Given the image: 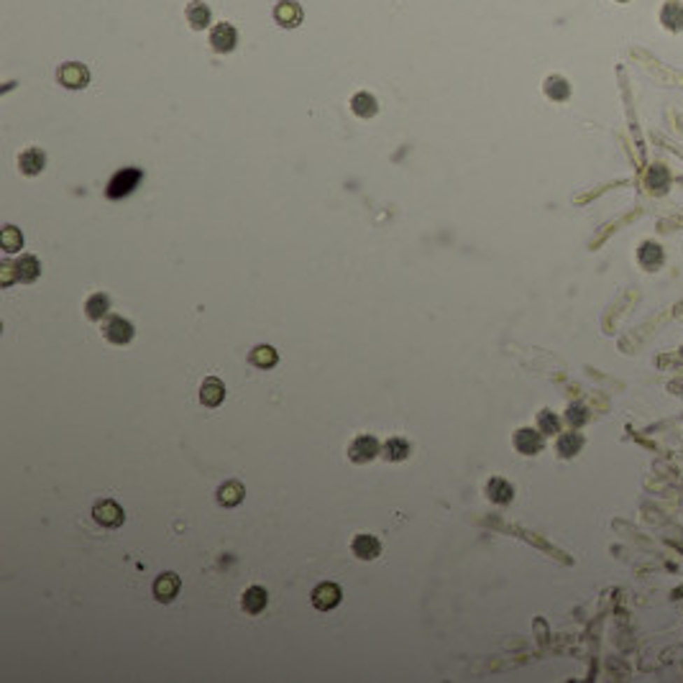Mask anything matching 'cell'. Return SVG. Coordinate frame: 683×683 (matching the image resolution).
<instances>
[{
	"label": "cell",
	"mask_w": 683,
	"mask_h": 683,
	"mask_svg": "<svg viewBox=\"0 0 683 683\" xmlns=\"http://www.w3.org/2000/svg\"><path fill=\"white\" fill-rule=\"evenodd\" d=\"M103 335L111 343L123 346V343H128L131 338H134V325H131L128 320L120 318V315H111V318L103 323Z\"/></svg>",
	"instance_id": "obj_8"
},
{
	"label": "cell",
	"mask_w": 683,
	"mask_h": 683,
	"mask_svg": "<svg viewBox=\"0 0 683 683\" xmlns=\"http://www.w3.org/2000/svg\"><path fill=\"white\" fill-rule=\"evenodd\" d=\"M0 244H3V251L6 253H15L23 246L21 230H15L13 225H6L3 233H0Z\"/></svg>",
	"instance_id": "obj_24"
},
{
	"label": "cell",
	"mask_w": 683,
	"mask_h": 683,
	"mask_svg": "<svg viewBox=\"0 0 683 683\" xmlns=\"http://www.w3.org/2000/svg\"><path fill=\"white\" fill-rule=\"evenodd\" d=\"M640 261H642L645 267H655L658 261H663V251L655 244H645L642 248H640Z\"/></svg>",
	"instance_id": "obj_26"
},
{
	"label": "cell",
	"mask_w": 683,
	"mask_h": 683,
	"mask_svg": "<svg viewBox=\"0 0 683 683\" xmlns=\"http://www.w3.org/2000/svg\"><path fill=\"white\" fill-rule=\"evenodd\" d=\"M537 425H540V432H548V435H553V432H558V417L553 415V412H540V417H537Z\"/></svg>",
	"instance_id": "obj_28"
},
{
	"label": "cell",
	"mask_w": 683,
	"mask_h": 683,
	"mask_svg": "<svg viewBox=\"0 0 683 683\" xmlns=\"http://www.w3.org/2000/svg\"><path fill=\"white\" fill-rule=\"evenodd\" d=\"M343 599V591L338 584H333V581H325V584H320V586L312 589V604H315V609H320V612H330V609H335L338 604H341Z\"/></svg>",
	"instance_id": "obj_4"
},
{
	"label": "cell",
	"mask_w": 683,
	"mask_h": 683,
	"mask_svg": "<svg viewBox=\"0 0 683 683\" xmlns=\"http://www.w3.org/2000/svg\"><path fill=\"white\" fill-rule=\"evenodd\" d=\"M92 517H95V522L97 525H103V528H120L123 520H126L123 507H120L118 502H113V499L97 502V505L92 507Z\"/></svg>",
	"instance_id": "obj_3"
},
{
	"label": "cell",
	"mask_w": 683,
	"mask_h": 683,
	"mask_svg": "<svg viewBox=\"0 0 683 683\" xmlns=\"http://www.w3.org/2000/svg\"><path fill=\"white\" fill-rule=\"evenodd\" d=\"M18 167H21V171L23 174H29V177L41 174L46 167V154L41 149H26L21 156H18Z\"/></svg>",
	"instance_id": "obj_14"
},
{
	"label": "cell",
	"mask_w": 683,
	"mask_h": 683,
	"mask_svg": "<svg viewBox=\"0 0 683 683\" xmlns=\"http://www.w3.org/2000/svg\"><path fill=\"white\" fill-rule=\"evenodd\" d=\"M409 443L404 438H392L384 443V458L386 460H404L409 456Z\"/></svg>",
	"instance_id": "obj_22"
},
{
	"label": "cell",
	"mask_w": 683,
	"mask_h": 683,
	"mask_svg": "<svg viewBox=\"0 0 683 683\" xmlns=\"http://www.w3.org/2000/svg\"><path fill=\"white\" fill-rule=\"evenodd\" d=\"M179 589H182V581H179L177 573H162L154 581V599L162 604H169L179 594Z\"/></svg>",
	"instance_id": "obj_9"
},
{
	"label": "cell",
	"mask_w": 683,
	"mask_h": 683,
	"mask_svg": "<svg viewBox=\"0 0 683 683\" xmlns=\"http://www.w3.org/2000/svg\"><path fill=\"white\" fill-rule=\"evenodd\" d=\"M85 312H87L90 320H103L108 312H111V297L103 295V292H95L90 295L87 302H85Z\"/></svg>",
	"instance_id": "obj_20"
},
{
	"label": "cell",
	"mask_w": 683,
	"mask_h": 683,
	"mask_svg": "<svg viewBox=\"0 0 683 683\" xmlns=\"http://www.w3.org/2000/svg\"><path fill=\"white\" fill-rule=\"evenodd\" d=\"M57 80L67 90H85L90 85V69L80 62H67L57 69Z\"/></svg>",
	"instance_id": "obj_2"
},
{
	"label": "cell",
	"mask_w": 683,
	"mask_h": 683,
	"mask_svg": "<svg viewBox=\"0 0 683 683\" xmlns=\"http://www.w3.org/2000/svg\"><path fill=\"white\" fill-rule=\"evenodd\" d=\"M351 111L356 113L358 118H374L379 105H376V97L369 95V92H356L351 97Z\"/></svg>",
	"instance_id": "obj_17"
},
{
	"label": "cell",
	"mask_w": 683,
	"mask_h": 683,
	"mask_svg": "<svg viewBox=\"0 0 683 683\" xmlns=\"http://www.w3.org/2000/svg\"><path fill=\"white\" fill-rule=\"evenodd\" d=\"M568 92H571V87H568V82H565L563 77L553 75L545 80V95H548L550 100H565Z\"/></svg>",
	"instance_id": "obj_23"
},
{
	"label": "cell",
	"mask_w": 683,
	"mask_h": 683,
	"mask_svg": "<svg viewBox=\"0 0 683 683\" xmlns=\"http://www.w3.org/2000/svg\"><path fill=\"white\" fill-rule=\"evenodd\" d=\"M225 400V384L218 376H208L200 386V402L205 407H218Z\"/></svg>",
	"instance_id": "obj_10"
},
{
	"label": "cell",
	"mask_w": 683,
	"mask_h": 683,
	"mask_svg": "<svg viewBox=\"0 0 683 683\" xmlns=\"http://www.w3.org/2000/svg\"><path fill=\"white\" fill-rule=\"evenodd\" d=\"M304 13H302V6H300L297 0H279L274 6V21L282 26V29H297L300 23H302Z\"/></svg>",
	"instance_id": "obj_6"
},
{
	"label": "cell",
	"mask_w": 683,
	"mask_h": 683,
	"mask_svg": "<svg viewBox=\"0 0 683 683\" xmlns=\"http://www.w3.org/2000/svg\"><path fill=\"white\" fill-rule=\"evenodd\" d=\"M619 3H624V0H619Z\"/></svg>",
	"instance_id": "obj_29"
},
{
	"label": "cell",
	"mask_w": 683,
	"mask_h": 683,
	"mask_svg": "<svg viewBox=\"0 0 683 683\" xmlns=\"http://www.w3.org/2000/svg\"><path fill=\"white\" fill-rule=\"evenodd\" d=\"M579 448H581V438L576 435V432H568V435H563V438L558 440V451H561L563 456L579 453Z\"/></svg>",
	"instance_id": "obj_27"
},
{
	"label": "cell",
	"mask_w": 683,
	"mask_h": 683,
	"mask_svg": "<svg viewBox=\"0 0 683 683\" xmlns=\"http://www.w3.org/2000/svg\"><path fill=\"white\" fill-rule=\"evenodd\" d=\"M238 44V34L236 29L230 26V23H216L213 29H210V46L216 49L218 54H228L233 52Z\"/></svg>",
	"instance_id": "obj_5"
},
{
	"label": "cell",
	"mask_w": 683,
	"mask_h": 683,
	"mask_svg": "<svg viewBox=\"0 0 683 683\" xmlns=\"http://www.w3.org/2000/svg\"><path fill=\"white\" fill-rule=\"evenodd\" d=\"M379 451H381V446L374 435H358V438L348 446V458L353 460V463H366V460L376 458Z\"/></svg>",
	"instance_id": "obj_7"
},
{
	"label": "cell",
	"mask_w": 683,
	"mask_h": 683,
	"mask_svg": "<svg viewBox=\"0 0 683 683\" xmlns=\"http://www.w3.org/2000/svg\"><path fill=\"white\" fill-rule=\"evenodd\" d=\"M486 494H489L491 502H497V505H509L514 497V486L509 481H505V479H491L489 484H486Z\"/></svg>",
	"instance_id": "obj_18"
},
{
	"label": "cell",
	"mask_w": 683,
	"mask_h": 683,
	"mask_svg": "<svg viewBox=\"0 0 683 683\" xmlns=\"http://www.w3.org/2000/svg\"><path fill=\"white\" fill-rule=\"evenodd\" d=\"M141 179H143V171L139 167H123V169L115 171L111 177V182L105 187V197L108 200H120V197L134 192Z\"/></svg>",
	"instance_id": "obj_1"
},
{
	"label": "cell",
	"mask_w": 683,
	"mask_h": 683,
	"mask_svg": "<svg viewBox=\"0 0 683 683\" xmlns=\"http://www.w3.org/2000/svg\"><path fill=\"white\" fill-rule=\"evenodd\" d=\"M15 279L18 282H34L38 274H41V264H38L36 256H21V259L13 264Z\"/></svg>",
	"instance_id": "obj_16"
},
{
	"label": "cell",
	"mask_w": 683,
	"mask_h": 683,
	"mask_svg": "<svg viewBox=\"0 0 683 683\" xmlns=\"http://www.w3.org/2000/svg\"><path fill=\"white\" fill-rule=\"evenodd\" d=\"M351 550H353V556L361 558V561H374V558L381 553V545L374 535H356L353 542H351Z\"/></svg>",
	"instance_id": "obj_11"
},
{
	"label": "cell",
	"mask_w": 683,
	"mask_h": 683,
	"mask_svg": "<svg viewBox=\"0 0 683 683\" xmlns=\"http://www.w3.org/2000/svg\"><path fill=\"white\" fill-rule=\"evenodd\" d=\"M267 604H269V594H267V589H261V586L246 589L244 599H241V607H244L246 614H261V612L267 609Z\"/></svg>",
	"instance_id": "obj_13"
},
{
	"label": "cell",
	"mask_w": 683,
	"mask_h": 683,
	"mask_svg": "<svg viewBox=\"0 0 683 683\" xmlns=\"http://www.w3.org/2000/svg\"><path fill=\"white\" fill-rule=\"evenodd\" d=\"M514 446H517V451H520V453L535 456L542 448L540 432L530 430V428H522V430H517V435H514Z\"/></svg>",
	"instance_id": "obj_15"
},
{
	"label": "cell",
	"mask_w": 683,
	"mask_h": 683,
	"mask_svg": "<svg viewBox=\"0 0 683 683\" xmlns=\"http://www.w3.org/2000/svg\"><path fill=\"white\" fill-rule=\"evenodd\" d=\"M663 23H666L668 29H678V26H683L681 6H676V3H668V6L663 8Z\"/></svg>",
	"instance_id": "obj_25"
},
{
	"label": "cell",
	"mask_w": 683,
	"mask_h": 683,
	"mask_svg": "<svg viewBox=\"0 0 683 683\" xmlns=\"http://www.w3.org/2000/svg\"><path fill=\"white\" fill-rule=\"evenodd\" d=\"M244 484L241 481H225L220 489H218V502L223 507H238L241 502H244Z\"/></svg>",
	"instance_id": "obj_19"
},
{
	"label": "cell",
	"mask_w": 683,
	"mask_h": 683,
	"mask_svg": "<svg viewBox=\"0 0 683 683\" xmlns=\"http://www.w3.org/2000/svg\"><path fill=\"white\" fill-rule=\"evenodd\" d=\"M185 15H187V23H190L195 31H205L210 26V18H213L208 3H202V0H192V3L187 6Z\"/></svg>",
	"instance_id": "obj_12"
},
{
	"label": "cell",
	"mask_w": 683,
	"mask_h": 683,
	"mask_svg": "<svg viewBox=\"0 0 683 683\" xmlns=\"http://www.w3.org/2000/svg\"><path fill=\"white\" fill-rule=\"evenodd\" d=\"M276 361H279V356L272 346H256L251 351V364L259 366V369H272V366H276Z\"/></svg>",
	"instance_id": "obj_21"
}]
</instances>
